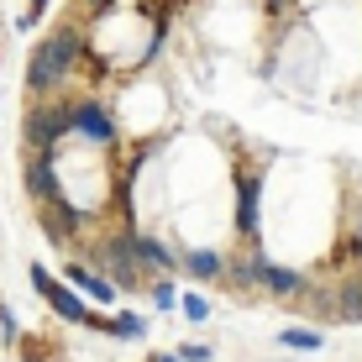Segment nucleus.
<instances>
[{
  "mask_svg": "<svg viewBox=\"0 0 362 362\" xmlns=\"http://www.w3.org/2000/svg\"><path fill=\"white\" fill-rule=\"evenodd\" d=\"M257 284H263V289H273V294H294V289H299V273L263 263V268H257Z\"/></svg>",
  "mask_w": 362,
  "mask_h": 362,
  "instance_id": "obj_7",
  "label": "nucleus"
},
{
  "mask_svg": "<svg viewBox=\"0 0 362 362\" xmlns=\"http://www.w3.org/2000/svg\"><path fill=\"white\" fill-rule=\"evenodd\" d=\"M147 362H179V357H147Z\"/></svg>",
  "mask_w": 362,
  "mask_h": 362,
  "instance_id": "obj_15",
  "label": "nucleus"
},
{
  "mask_svg": "<svg viewBox=\"0 0 362 362\" xmlns=\"http://www.w3.org/2000/svg\"><path fill=\"white\" fill-rule=\"evenodd\" d=\"M189 273H199V279H216V273H221V257H216V252H189Z\"/></svg>",
  "mask_w": 362,
  "mask_h": 362,
  "instance_id": "obj_12",
  "label": "nucleus"
},
{
  "mask_svg": "<svg viewBox=\"0 0 362 362\" xmlns=\"http://www.w3.org/2000/svg\"><path fill=\"white\" fill-rule=\"evenodd\" d=\"M32 284H37V289L47 294V305H53V310H58L64 320H79V326L90 320V310H84L79 299H74V294L64 289V284H53V273H47V268H32Z\"/></svg>",
  "mask_w": 362,
  "mask_h": 362,
  "instance_id": "obj_2",
  "label": "nucleus"
},
{
  "mask_svg": "<svg viewBox=\"0 0 362 362\" xmlns=\"http://www.w3.org/2000/svg\"><path fill=\"white\" fill-rule=\"evenodd\" d=\"M69 127H74L69 110H32V121H27V142L37 147V153H47V147H53V136H64Z\"/></svg>",
  "mask_w": 362,
  "mask_h": 362,
  "instance_id": "obj_3",
  "label": "nucleus"
},
{
  "mask_svg": "<svg viewBox=\"0 0 362 362\" xmlns=\"http://www.w3.org/2000/svg\"><path fill=\"white\" fill-rule=\"evenodd\" d=\"M74 58H79V32H69V27H64V32H53V37H47V42L32 53L27 84H32V90H53V84L69 74Z\"/></svg>",
  "mask_w": 362,
  "mask_h": 362,
  "instance_id": "obj_1",
  "label": "nucleus"
},
{
  "mask_svg": "<svg viewBox=\"0 0 362 362\" xmlns=\"http://www.w3.org/2000/svg\"><path fill=\"white\" fill-rule=\"evenodd\" d=\"M284 346H299V352H320V331H284Z\"/></svg>",
  "mask_w": 362,
  "mask_h": 362,
  "instance_id": "obj_11",
  "label": "nucleus"
},
{
  "mask_svg": "<svg viewBox=\"0 0 362 362\" xmlns=\"http://www.w3.org/2000/svg\"><path fill=\"white\" fill-rule=\"evenodd\" d=\"M64 273H69V279H74V284H84V294H95V299H105V305H110V299H116V284H105V279H95V273H90V268H74V263H69Z\"/></svg>",
  "mask_w": 362,
  "mask_h": 362,
  "instance_id": "obj_8",
  "label": "nucleus"
},
{
  "mask_svg": "<svg viewBox=\"0 0 362 362\" xmlns=\"http://www.w3.org/2000/svg\"><path fill=\"white\" fill-rule=\"evenodd\" d=\"M236 189H242V231H257V173H242Z\"/></svg>",
  "mask_w": 362,
  "mask_h": 362,
  "instance_id": "obj_6",
  "label": "nucleus"
},
{
  "mask_svg": "<svg viewBox=\"0 0 362 362\" xmlns=\"http://www.w3.org/2000/svg\"><path fill=\"white\" fill-rule=\"evenodd\" d=\"M69 121H74V132H84L90 142H110L116 136V127H110V116L100 105H79V110H69Z\"/></svg>",
  "mask_w": 362,
  "mask_h": 362,
  "instance_id": "obj_4",
  "label": "nucleus"
},
{
  "mask_svg": "<svg viewBox=\"0 0 362 362\" xmlns=\"http://www.w3.org/2000/svg\"><path fill=\"white\" fill-rule=\"evenodd\" d=\"M132 252L142 257V263H153V268H168V252H163L158 242H147V236H136V242H132Z\"/></svg>",
  "mask_w": 362,
  "mask_h": 362,
  "instance_id": "obj_10",
  "label": "nucleus"
},
{
  "mask_svg": "<svg viewBox=\"0 0 362 362\" xmlns=\"http://www.w3.org/2000/svg\"><path fill=\"white\" fill-rule=\"evenodd\" d=\"M100 257L110 263L116 284H132V257H127V247H121V242H105V247H100Z\"/></svg>",
  "mask_w": 362,
  "mask_h": 362,
  "instance_id": "obj_9",
  "label": "nucleus"
},
{
  "mask_svg": "<svg viewBox=\"0 0 362 362\" xmlns=\"http://www.w3.org/2000/svg\"><path fill=\"white\" fill-rule=\"evenodd\" d=\"M27 189H32V199H58V179H53V163H47V153L42 158H32L27 163Z\"/></svg>",
  "mask_w": 362,
  "mask_h": 362,
  "instance_id": "obj_5",
  "label": "nucleus"
},
{
  "mask_svg": "<svg viewBox=\"0 0 362 362\" xmlns=\"http://www.w3.org/2000/svg\"><path fill=\"white\" fill-rule=\"evenodd\" d=\"M273 6H284V0H273Z\"/></svg>",
  "mask_w": 362,
  "mask_h": 362,
  "instance_id": "obj_16",
  "label": "nucleus"
},
{
  "mask_svg": "<svg viewBox=\"0 0 362 362\" xmlns=\"http://www.w3.org/2000/svg\"><path fill=\"white\" fill-rule=\"evenodd\" d=\"M205 299H199V294H189V299H184V315H189V320H205Z\"/></svg>",
  "mask_w": 362,
  "mask_h": 362,
  "instance_id": "obj_13",
  "label": "nucleus"
},
{
  "mask_svg": "<svg viewBox=\"0 0 362 362\" xmlns=\"http://www.w3.org/2000/svg\"><path fill=\"white\" fill-rule=\"evenodd\" d=\"M341 315H362V289H346V299H341Z\"/></svg>",
  "mask_w": 362,
  "mask_h": 362,
  "instance_id": "obj_14",
  "label": "nucleus"
}]
</instances>
